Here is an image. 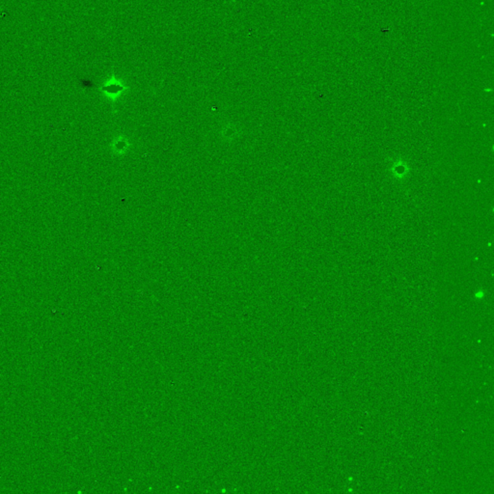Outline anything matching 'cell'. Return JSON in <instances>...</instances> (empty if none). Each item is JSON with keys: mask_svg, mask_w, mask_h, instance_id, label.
<instances>
[{"mask_svg": "<svg viewBox=\"0 0 494 494\" xmlns=\"http://www.w3.org/2000/svg\"><path fill=\"white\" fill-rule=\"evenodd\" d=\"M124 90L123 86L118 83H112V84H106L102 87V91L108 96H118L122 91Z\"/></svg>", "mask_w": 494, "mask_h": 494, "instance_id": "obj_1", "label": "cell"}]
</instances>
